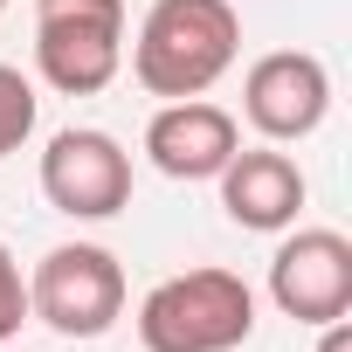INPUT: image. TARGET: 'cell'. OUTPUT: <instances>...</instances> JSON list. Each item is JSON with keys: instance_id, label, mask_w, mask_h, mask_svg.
Masks as SVG:
<instances>
[{"instance_id": "6da1fadb", "label": "cell", "mask_w": 352, "mask_h": 352, "mask_svg": "<svg viewBox=\"0 0 352 352\" xmlns=\"http://www.w3.org/2000/svg\"><path fill=\"white\" fill-rule=\"evenodd\" d=\"M242 56V14L235 0H152L138 42H131V76L145 97H208Z\"/></svg>"}, {"instance_id": "7a4b0ae2", "label": "cell", "mask_w": 352, "mask_h": 352, "mask_svg": "<svg viewBox=\"0 0 352 352\" xmlns=\"http://www.w3.org/2000/svg\"><path fill=\"white\" fill-rule=\"evenodd\" d=\"M256 331V290L235 270H180L145 290L138 345L145 352H235Z\"/></svg>"}, {"instance_id": "3957f363", "label": "cell", "mask_w": 352, "mask_h": 352, "mask_svg": "<svg viewBox=\"0 0 352 352\" xmlns=\"http://www.w3.org/2000/svg\"><path fill=\"white\" fill-rule=\"evenodd\" d=\"M35 69L63 97H97L124 69V0H35Z\"/></svg>"}, {"instance_id": "277c9868", "label": "cell", "mask_w": 352, "mask_h": 352, "mask_svg": "<svg viewBox=\"0 0 352 352\" xmlns=\"http://www.w3.org/2000/svg\"><path fill=\"white\" fill-rule=\"evenodd\" d=\"M28 318L56 338H104L124 318V263L104 242H63L28 276Z\"/></svg>"}, {"instance_id": "5b68a950", "label": "cell", "mask_w": 352, "mask_h": 352, "mask_svg": "<svg viewBox=\"0 0 352 352\" xmlns=\"http://www.w3.org/2000/svg\"><path fill=\"white\" fill-rule=\"evenodd\" d=\"M42 201L69 221H111L131 208V152L97 131V124H69L49 138L42 152Z\"/></svg>"}, {"instance_id": "8992f818", "label": "cell", "mask_w": 352, "mask_h": 352, "mask_svg": "<svg viewBox=\"0 0 352 352\" xmlns=\"http://www.w3.org/2000/svg\"><path fill=\"white\" fill-rule=\"evenodd\" d=\"M331 111V69L311 49H270L249 63L242 76V118L270 138V145H297L324 124Z\"/></svg>"}, {"instance_id": "52a82bcc", "label": "cell", "mask_w": 352, "mask_h": 352, "mask_svg": "<svg viewBox=\"0 0 352 352\" xmlns=\"http://www.w3.org/2000/svg\"><path fill=\"white\" fill-rule=\"evenodd\" d=\"M270 304L297 324H331L352 311V242L338 228H297L270 256Z\"/></svg>"}, {"instance_id": "ba28073f", "label": "cell", "mask_w": 352, "mask_h": 352, "mask_svg": "<svg viewBox=\"0 0 352 352\" xmlns=\"http://www.w3.org/2000/svg\"><path fill=\"white\" fill-rule=\"evenodd\" d=\"M235 152H242V124L208 97H173L145 124V159L166 180H214Z\"/></svg>"}, {"instance_id": "9c48e42d", "label": "cell", "mask_w": 352, "mask_h": 352, "mask_svg": "<svg viewBox=\"0 0 352 352\" xmlns=\"http://www.w3.org/2000/svg\"><path fill=\"white\" fill-rule=\"evenodd\" d=\"M214 187H221L228 221L249 228V235H283V228H297V214H304V173H297V159L276 152V145L235 152V159L214 173Z\"/></svg>"}, {"instance_id": "30bf717a", "label": "cell", "mask_w": 352, "mask_h": 352, "mask_svg": "<svg viewBox=\"0 0 352 352\" xmlns=\"http://www.w3.org/2000/svg\"><path fill=\"white\" fill-rule=\"evenodd\" d=\"M35 111H42L35 83H28L14 63H0V159L28 145V131H35Z\"/></svg>"}, {"instance_id": "8fae6325", "label": "cell", "mask_w": 352, "mask_h": 352, "mask_svg": "<svg viewBox=\"0 0 352 352\" xmlns=\"http://www.w3.org/2000/svg\"><path fill=\"white\" fill-rule=\"evenodd\" d=\"M21 324H28V276H21L14 249L0 242V345L21 338Z\"/></svg>"}, {"instance_id": "7c38bea8", "label": "cell", "mask_w": 352, "mask_h": 352, "mask_svg": "<svg viewBox=\"0 0 352 352\" xmlns=\"http://www.w3.org/2000/svg\"><path fill=\"white\" fill-rule=\"evenodd\" d=\"M318 352H352V318H331V324H318Z\"/></svg>"}, {"instance_id": "4fadbf2b", "label": "cell", "mask_w": 352, "mask_h": 352, "mask_svg": "<svg viewBox=\"0 0 352 352\" xmlns=\"http://www.w3.org/2000/svg\"><path fill=\"white\" fill-rule=\"evenodd\" d=\"M0 14H8V0H0Z\"/></svg>"}]
</instances>
